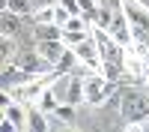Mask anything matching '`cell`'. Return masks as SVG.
<instances>
[{
    "label": "cell",
    "instance_id": "cell-18",
    "mask_svg": "<svg viewBox=\"0 0 149 132\" xmlns=\"http://www.w3.org/2000/svg\"><path fill=\"white\" fill-rule=\"evenodd\" d=\"M78 3H81V9H84V12H95L98 6H102L98 0H78Z\"/></svg>",
    "mask_w": 149,
    "mask_h": 132
},
{
    "label": "cell",
    "instance_id": "cell-1",
    "mask_svg": "<svg viewBox=\"0 0 149 132\" xmlns=\"http://www.w3.org/2000/svg\"><path fill=\"white\" fill-rule=\"evenodd\" d=\"M119 117L125 123H143V120H149V93L146 90H122Z\"/></svg>",
    "mask_w": 149,
    "mask_h": 132
},
{
    "label": "cell",
    "instance_id": "cell-2",
    "mask_svg": "<svg viewBox=\"0 0 149 132\" xmlns=\"http://www.w3.org/2000/svg\"><path fill=\"white\" fill-rule=\"evenodd\" d=\"M119 84H113L110 78H104L102 72H90L84 81V93H86V105H93V108H102L107 105V99L116 93Z\"/></svg>",
    "mask_w": 149,
    "mask_h": 132
},
{
    "label": "cell",
    "instance_id": "cell-4",
    "mask_svg": "<svg viewBox=\"0 0 149 132\" xmlns=\"http://www.w3.org/2000/svg\"><path fill=\"white\" fill-rule=\"evenodd\" d=\"M107 33L113 36V39L119 42V45H131V21H128V15H125V9H116V15H113V21H110V27H107Z\"/></svg>",
    "mask_w": 149,
    "mask_h": 132
},
{
    "label": "cell",
    "instance_id": "cell-13",
    "mask_svg": "<svg viewBox=\"0 0 149 132\" xmlns=\"http://www.w3.org/2000/svg\"><path fill=\"white\" fill-rule=\"evenodd\" d=\"M36 105H39L45 114H54V111H57V105H60V96H57V90H54V87H45V90H42V96L36 99Z\"/></svg>",
    "mask_w": 149,
    "mask_h": 132
},
{
    "label": "cell",
    "instance_id": "cell-8",
    "mask_svg": "<svg viewBox=\"0 0 149 132\" xmlns=\"http://www.w3.org/2000/svg\"><path fill=\"white\" fill-rule=\"evenodd\" d=\"M122 9H125V15H128L131 24H137V27H149V9L140 3V0H125Z\"/></svg>",
    "mask_w": 149,
    "mask_h": 132
},
{
    "label": "cell",
    "instance_id": "cell-19",
    "mask_svg": "<svg viewBox=\"0 0 149 132\" xmlns=\"http://www.w3.org/2000/svg\"><path fill=\"white\" fill-rule=\"evenodd\" d=\"M54 3H60V0H33L36 9H39V6H54Z\"/></svg>",
    "mask_w": 149,
    "mask_h": 132
},
{
    "label": "cell",
    "instance_id": "cell-5",
    "mask_svg": "<svg viewBox=\"0 0 149 132\" xmlns=\"http://www.w3.org/2000/svg\"><path fill=\"white\" fill-rule=\"evenodd\" d=\"M24 15H18V12H12V9H0V36H18L24 33Z\"/></svg>",
    "mask_w": 149,
    "mask_h": 132
},
{
    "label": "cell",
    "instance_id": "cell-12",
    "mask_svg": "<svg viewBox=\"0 0 149 132\" xmlns=\"http://www.w3.org/2000/svg\"><path fill=\"white\" fill-rule=\"evenodd\" d=\"M78 63H81V60H78V54H74V48H66V51H63V57H60L57 63H54V69L60 72V75H69V72H74V69H78Z\"/></svg>",
    "mask_w": 149,
    "mask_h": 132
},
{
    "label": "cell",
    "instance_id": "cell-6",
    "mask_svg": "<svg viewBox=\"0 0 149 132\" xmlns=\"http://www.w3.org/2000/svg\"><path fill=\"white\" fill-rule=\"evenodd\" d=\"M3 117L12 123V129H15V132L30 129V126H27V105H24V102H18V99L12 102L9 108H3Z\"/></svg>",
    "mask_w": 149,
    "mask_h": 132
},
{
    "label": "cell",
    "instance_id": "cell-20",
    "mask_svg": "<svg viewBox=\"0 0 149 132\" xmlns=\"http://www.w3.org/2000/svg\"><path fill=\"white\" fill-rule=\"evenodd\" d=\"M107 6H113V9H122V3H125V0H104Z\"/></svg>",
    "mask_w": 149,
    "mask_h": 132
},
{
    "label": "cell",
    "instance_id": "cell-17",
    "mask_svg": "<svg viewBox=\"0 0 149 132\" xmlns=\"http://www.w3.org/2000/svg\"><path fill=\"white\" fill-rule=\"evenodd\" d=\"M69 18H72V12L63 6V3H57L54 6V24H60V27H66V24H69Z\"/></svg>",
    "mask_w": 149,
    "mask_h": 132
},
{
    "label": "cell",
    "instance_id": "cell-14",
    "mask_svg": "<svg viewBox=\"0 0 149 132\" xmlns=\"http://www.w3.org/2000/svg\"><path fill=\"white\" fill-rule=\"evenodd\" d=\"M15 54H18L15 36H0V63H9V60H15Z\"/></svg>",
    "mask_w": 149,
    "mask_h": 132
},
{
    "label": "cell",
    "instance_id": "cell-9",
    "mask_svg": "<svg viewBox=\"0 0 149 132\" xmlns=\"http://www.w3.org/2000/svg\"><path fill=\"white\" fill-rule=\"evenodd\" d=\"M51 120H54V117H51V114H45L36 102H33V105H27V126H30L33 132H48Z\"/></svg>",
    "mask_w": 149,
    "mask_h": 132
},
{
    "label": "cell",
    "instance_id": "cell-10",
    "mask_svg": "<svg viewBox=\"0 0 149 132\" xmlns=\"http://www.w3.org/2000/svg\"><path fill=\"white\" fill-rule=\"evenodd\" d=\"M60 126H66V129H74V120H78V105H72V102H60L57 105V111L51 114Z\"/></svg>",
    "mask_w": 149,
    "mask_h": 132
},
{
    "label": "cell",
    "instance_id": "cell-11",
    "mask_svg": "<svg viewBox=\"0 0 149 132\" xmlns=\"http://www.w3.org/2000/svg\"><path fill=\"white\" fill-rule=\"evenodd\" d=\"M33 39L42 42V39H63V27L60 24H33Z\"/></svg>",
    "mask_w": 149,
    "mask_h": 132
},
{
    "label": "cell",
    "instance_id": "cell-21",
    "mask_svg": "<svg viewBox=\"0 0 149 132\" xmlns=\"http://www.w3.org/2000/svg\"><path fill=\"white\" fill-rule=\"evenodd\" d=\"M143 90L149 93V72H146V78H143Z\"/></svg>",
    "mask_w": 149,
    "mask_h": 132
},
{
    "label": "cell",
    "instance_id": "cell-3",
    "mask_svg": "<svg viewBox=\"0 0 149 132\" xmlns=\"http://www.w3.org/2000/svg\"><path fill=\"white\" fill-rule=\"evenodd\" d=\"M15 63H18L24 72H27V75H33V78L45 75V72L54 66V63H48V60L39 54V48H36V45H30V48H18V54H15Z\"/></svg>",
    "mask_w": 149,
    "mask_h": 132
},
{
    "label": "cell",
    "instance_id": "cell-7",
    "mask_svg": "<svg viewBox=\"0 0 149 132\" xmlns=\"http://www.w3.org/2000/svg\"><path fill=\"white\" fill-rule=\"evenodd\" d=\"M36 48H39V54L48 60V63H57L69 45H66V39H42V42H36Z\"/></svg>",
    "mask_w": 149,
    "mask_h": 132
},
{
    "label": "cell",
    "instance_id": "cell-15",
    "mask_svg": "<svg viewBox=\"0 0 149 132\" xmlns=\"http://www.w3.org/2000/svg\"><path fill=\"white\" fill-rule=\"evenodd\" d=\"M90 36H93V30H63V39H66V45H69V48L81 45L84 39H90Z\"/></svg>",
    "mask_w": 149,
    "mask_h": 132
},
{
    "label": "cell",
    "instance_id": "cell-16",
    "mask_svg": "<svg viewBox=\"0 0 149 132\" xmlns=\"http://www.w3.org/2000/svg\"><path fill=\"white\" fill-rule=\"evenodd\" d=\"M54 6H57V3H54ZM54 6H39V9L30 15V21H33V24H51V21H54Z\"/></svg>",
    "mask_w": 149,
    "mask_h": 132
}]
</instances>
